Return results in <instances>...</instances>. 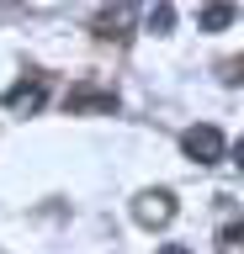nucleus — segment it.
<instances>
[{
    "mask_svg": "<svg viewBox=\"0 0 244 254\" xmlns=\"http://www.w3.org/2000/svg\"><path fill=\"white\" fill-rule=\"evenodd\" d=\"M180 154L191 159V164H223V159H228V138L212 122L186 127V132H180Z\"/></svg>",
    "mask_w": 244,
    "mask_h": 254,
    "instance_id": "1",
    "label": "nucleus"
},
{
    "mask_svg": "<svg viewBox=\"0 0 244 254\" xmlns=\"http://www.w3.org/2000/svg\"><path fill=\"white\" fill-rule=\"evenodd\" d=\"M133 217L144 228H164V222H175V196L170 190H144V196H133Z\"/></svg>",
    "mask_w": 244,
    "mask_h": 254,
    "instance_id": "2",
    "label": "nucleus"
},
{
    "mask_svg": "<svg viewBox=\"0 0 244 254\" xmlns=\"http://www.w3.org/2000/svg\"><path fill=\"white\" fill-rule=\"evenodd\" d=\"M0 101H5L11 111H37L43 101H48V85H43V79H21V85H11Z\"/></svg>",
    "mask_w": 244,
    "mask_h": 254,
    "instance_id": "3",
    "label": "nucleus"
},
{
    "mask_svg": "<svg viewBox=\"0 0 244 254\" xmlns=\"http://www.w3.org/2000/svg\"><path fill=\"white\" fill-rule=\"evenodd\" d=\"M196 27H202V32L234 27V5H202V11H196Z\"/></svg>",
    "mask_w": 244,
    "mask_h": 254,
    "instance_id": "4",
    "label": "nucleus"
},
{
    "mask_svg": "<svg viewBox=\"0 0 244 254\" xmlns=\"http://www.w3.org/2000/svg\"><path fill=\"white\" fill-rule=\"evenodd\" d=\"M170 27H175V5H154V11H149V32H154V37H164Z\"/></svg>",
    "mask_w": 244,
    "mask_h": 254,
    "instance_id": "5",
    "label": "nucleus"
},
{
    "mask_svg": "<svg viewBox=\"0 0 244 254\" xmlns=\"http://www.w3.org/2000/svg\"><path fill=\"white\" fill-rule=\"evenodd\" d=\"M218 244H223V254H244V222H228L218 233Z\"/></svg>",
    "mask_w": 244,
    "mask_h": 254,
    "instance_id": "6",
    "label": "nucleus"
},
{
    "mask_svg": "<svg viewBox=\"0 0 244 254\" xmlns=\"http://www.w3.org/2000/svg\"><path fill=\"white\" fill-rule=\"evenodd\" d=\"M234 164H239V170H244V138L234 143Z\"/></svg>",
    "mask_w": 244,
    "mask_h": 254,
    "instance_id": "7",
    "label": "nucleus"
},
{
    "mask_svg": "<svg viewBox=\"0 0 244 254\" xmlns=\"http://www.w3.org/2000/svg\"><path fill=\"white\" fill-rule=\"evenodd\" d=\"M160 254H191V249H180V244H164V249Z\"/></svg>",
    "mask_w": 244,
    "mask_h": 254,
    "instance_id": "8",
    "label": "nucleus"
}]
</instances>
